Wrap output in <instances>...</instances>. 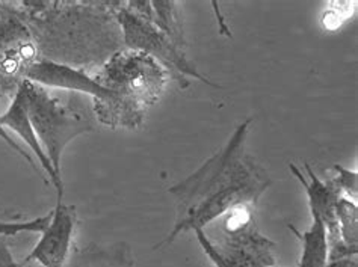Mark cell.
Listing matches in <instances>:
<instances>
[{
  "mask_svg": "<svg viewBox=\"0 0 358 267\" xmlns=\"http://www.w3.org/2000/svg\"><path fill=\"white\" fill-rule=\"evenodd\" d=\"M251 122V118L241 122L222 148L168 189L176 199V222L156 250L171 245L183 233L206 230L234 207L257 205L272 180L245 148Z\"/></svg>",
  "mask_w": 358,
  "mask_h": 267,
  "instance_id": "6da1fadb",
  "label": "cell"
},
{
  "mask_svg": "<svg viewBox=\"0 0 358 267\" xmlns=\"http://www.w3.org/2000/svg\"><path fill=\"white\" fill-rule=\"evenodd\" d=\"M94 79L112 92L109 103L94 106L97 120L109 127L136 129L162 95L169 74L153 58L127 49L112 55Z\"/></svg>",
  "mask_w": 358,
  "mask_h": 267,
  "instance_id": "7a4b0ae2",
  "label": "cell"
},
{
  "mask_svg": "<svg viewBox=\"0 0 358 267\" xmlns=\"http://www.w3.org/2000/svg\"><path fill=\"white\" fill-rule=\"evenodd\" d=\"M27 94V109L32 127L49 157L58 177L62 178V154L73 139L94 129V122L87 112L64 104L52 97L45 88L24 80Z\"/></svg>",
  "mask_w": 358,
  "mask_h": 267,
  "instance_id": "3957f363",
  "label": "cell"
},
{
  "mask_svg": "<svg viewBox=\"0 0 358 267\" xmlns=\"http://www.w3.org/2000/svg\"><path fill=\"white\" fill-rule=\"evenodd\" d=\"M207 238L225 260L236 267H271L277 263V245L262 234L256 205H239L216 219Z\"/></svg>",
  "mask_w": 358,
  "mask_h": 267,
  "instance_id": "277c9868",
  "label": "cell"
},
{
  "mask_svg": "<svg viewBox=\"0 0 358 267\" xmlns=\"http://www.w3.org/2000/svg\"><path fill=\"white\" fill-rule=\"evenodd\" d=\"M106 5L117 17V22L122 32V41H124V45L129 50L141 52L157 61L173 79L182 85V88L187 87V82L185 79L186 75H191V78L206 85L218 88V85L204 78L196 70V66L187 58L185 50L176 47L169 41V38L152 22L131 13L126 3L114 2Z\"/></svg>",
  "mask_w": 358,
  "mask_h": 267,
  "instance_id": "5b68a950",
  "label": "cell"
},
{
  "mask_svg": "<svg viewBox=\"0 0 358 267\" xmlns=\"http://www.w3.org/2000/svg\"><path fill=\"white\" fill-rule=\"evenodd\" d=\"M304 168L307 171V177L295 164L289 165L290 173L296 177L301 186H303L306 190L312 216H317L320 219V222H322L325 226L327 245H328V261L345 259V257H354L342 245L341 233H338L336 205L342 194L338 192L331 180L328 181L320 180L308 164H306Z\"/></svg>",
  "mask_w": 358,
  "mask_h": 267,
  "instance_id": "8992f818",
  "label": "cell"
},
{
  "mask_svg": "<svg viewBox=\"0 0 358 267\" xmlns=\"http://www.w3.org/2000/svg\"><path fill=\"white\" fill-rule=\"evenodd\" d=\"M78 215L74 205L56 201L49 225L41 233L31 254L23 261L38 263L40 267H65L70 255Z\"/></svg>",
  "mask_w": 358,
  "mask_h": 267,
  "instance_id": "52a82bcc",
  "label": "cell"
},
{
  "mask_svg": "<svg viewBox=\"0 0 358 267\" xmlns=\"http://www.w3.org/2000/svg\"><path fill=\"white\" fill-rule=\"evenodd\" d=\"M23 79L43 88H59L87 94L94 99V106H101L112 100V92L85 73L83 70L62 62L36 59L23 68Z\"/></svg>",
  "mask_w": 358,
  "mask_h": 267,
  "instance_id": "ba28073f",
  "label": "cell"
},
{
  "mask_svg": "<svg viewBox=\"0 0 358 267\" xmlns=\"http://www.w3.org/2000/svg\"><path fill=\"white\" fill-rule=\"evenodd\" d=\"M0 124H2L6 130L15 133V135L32 150V152L36 157V161H38V165L47 175V181H50L53 187L56 189V195H58V199H56V201H62V196H64L62 178L56 175L50 160L44 152L41 142L38 140V136H36V133L32 127V122L29 118V109H27V94H26V87L23 80L18 82L14 99L11 104H9V108L6 109L5 113L0 115Z\"/></svg>",
  "mask_w": 358,
  "mask_h": 267,
  "instance_id": "9c48e42d",
  "label": "cell"
},
{
  "mask_svg": "<svg viewBox=\"0 0 358 267\" xmlns=\"http://www.w3.org/2000/svg\"><path fill=\"white\" fill-rule=\"evenodd\" d=\"M135 260L126 242L109 245L90 243L74 250L65 267H134Z\"/></svg>",
  "mask_w": 358,
  "mask_h": 267,
  "instance_id": "30bf717a",
  "label": "cell"
},
{
  "mask_svg": "<svg viewBox=\"0 0 358 267\" xmlns=\"http://www.w3.org/2000/svg\"><path fill=\"white\" fill-rule=\"evenodd\" d=\"M312 225L303 233L289 225L301 242V260L298 267H324L328 261L325 226L317 216H312Z\"/></svg>",
  "mask_w": 358,
  "mask_h": 267,
  "instance_id": "8fae6325",
  "label": "cell"
},
{
  "mask_svg": "<svg viewBox=\"0 0 358 267\" xmlns=\"http://www.w3.org/2000/svg\"><path fill=\"white\" fill-rule=\"evenodd\" d=\"M152 23L159 27L176 47L185 50L186 40L178 5L176 2H152Z\"/></svg>",
  "mask_w": 358,
  "mask_h": 267,
  "instance_id": "7c38bea8",
  "label": "cell"
},
{
  "mask_svg": "<svg viewBox=\"0 0 358 267\" xmlns=\"http://www.w3.org/2000/svg\"><path fill=\"white\" fill-rule=\"evenodd\" d=\"M336 216L342 245L352 255L358 254V207L352 199L341 196L336 205Z\"/></svg>",
  "mask_w": 358,
  "mask_h": 267,
  "instance_id": "4fadbf2b",
  "label": "cell"
},
{
  "mask_svg": "<svg viewBox=\"0 0 358 267\" xmlns=\"http://www.w3.org/2000/svg\"><path fill=\"white\" fill-rule=\"evenodd\" d=\"M336 177L331 180L334 186L337 187L338 192L343 196L352 199L357 203V195H358V174L357 171L346 169L342 165H336Z\"/></svg>",
  "mask_w": 358,
  "mask_h": 267,
  "instance_id": "5bb4252c",
  "label": "cell"
},
{
  "mask_svg": "<svg viewBox=\"0 0 358 267\" xmlns=\"http://www.w3.org/2000/svg\"><path fill=\"white\" fill-rule=\"evenodd\" d=\"M194 233H195L196 240H199L206 257L213 263L215 267H236L234 264H231L229 260H225L224 257L218 251H216V247L213 246V243L209 240V238H207L204 230H195Z\"/></svg>",
  "mask_w": 358,
  "mask_h": 267,
  "instance_id": "9a60e30c",
  "label": "cell"
},
{
  "mask_svg": "<svg viewBox=\"0 0 358 267\" xmlns=\"http://www.w3.org/2000/svg\"><path fill=\"white\" fill-rule=\"evenodd\" d=\"M0 139H2L9 148L14 150L18 156H22V157L27 161V164H29V165L36 171V173H38V175H40V177L45 181V183H47V178L40 173L38 168H36V161H35V159H32V156L29 154V152H27L23 147H20V144H18V142L13 138V135H9V131L2 126V124H0Z\"/></svg>",
  "mask_w": 358,
  "mask_h": 267,
  "instance_id": "2e32d148",
  "label": "cell"
},
{
  "mask_svg": "<svg viewBox=\"0 0 358 267\" xmlns=\"http://www.w3.org/2000/svg\"><path fill=\"white\" fill-rule=\"evenodd\" d=\"M0 267H34L31 263L17 261L9 250L6 237H0Z\"/></svg>",
  "mask_w": 358,
  "mask_h": 267,
  "instance_id": "e0dca14e",
  "label": "cell"
},
{
  "mask_svg": "<svg viewBox=\"0 0 358 267\" xmlns=\"http://www.w3.org/2000/svg\"><path fill=\"white\" fill-rule=\"evenodd\" d=\"M324 267H358V259H357V255L345 257V259L327 261V264Z\"/></svg>",
  "mask_w": 358,
  "mask_h": 267,
  "instance_id": "ac0fdd59",
  "label": "cell"
},
{
  "mask_svg": "<svg viewBox=\"0 0 358 267\" xmlns=\"http://www.w3.org/2000/svg\"><path fill=\"white\" fill-rule=\"evenodd\" d=\"M271 267H277V266H271Z\"/></svg>",
  "mask_w": 358,
  "mask_h": 267,
  "instance_id": "d6986e66",
  "label": "cell"
}]
</instances>
